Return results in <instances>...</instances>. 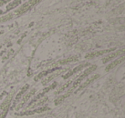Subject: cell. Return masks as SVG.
Returning a JSON list of instances; mask_svg holds the SVG:
<instances>
[{
	"label": "cell",
	"instance_id": "cell-1",
	"mask_svg": "<svg viewBox=\"0 0 125 118\" xmlns=\"http://www.w3.org/2000/svg\"><path fill=\"white\" fill-rule=\"evenodd\" d=\"M96 69H97V66H96V65H91V66H89L88 67H87V69H86L85 71H84L83 73H82V74H81L80 76L73 82L71 88H70L68 91L70 92V93H72V91H73L75 88H77V87L82 83V81H83L85 78H87V77L89 76V75H90L94 71H95Z\"/></svg>",
	"mask_w": 125,
	"mask_h": 118
},
{
	"label": "cell",
	"instance_id": "cell-2",
	"mask_svg": "<svg viewBox=\"0 0 125 118\" xmlns=\"http://www.w3.org/2000/svg\"><path fill=\"white\" fill-rule=\"evenodd\" d=\"M14 90H11L10 93H8L6 95V97L1 103V105H0V118H5L8 111H9L10 108L11 102H12L13 98H14Z\"/></svg>",
	"mask_w": 125,
	"mask_h": 118
},
{
	"label": "cell",
	"instance_id": "cell-3",
	"mask_svg": "<svg viewBox=\"0 0 125 118\" xmlns=\"http://www.w3.org/2000/svg\"><path fill=\"white\" fill-rule=\"evenodd\" d=\"M41 0H28L24 4L21 5L15 12V15L17 16H21V15L26 13L27 11H28L29 10H31L33 7H34L36 4H38Z\"/></svg>",
	"mask_w": 125,
	"mask_h": 118
},
{
	"label": "cell",
	"instance_id": "cell-4",
	"mask_svg": "<svg viewBox=\"0 0 125 118\" xmlns=\"http://www.w3.org/2000/svg\"><path fill=\"white\" fill-rule=\"evenodd\" d=\"M57 86V82H54V83L52 84V85H51L50 86L45 87V89H43V90H42L40 93H38L34 97H33V99H32L31 102L28 103V108H30L33 103H36L37 101H39L40 98H42V97H45V95L47 93V92L50 91V90H53V89L56 88Z\"/></svg>",
	"mask_w": 125,
	"mask_h": 118
},
{
	"label": "cell",
	"instance_id": "cell-5",
	"mask_svg": "<svg viewBox=\"0 0 125 118\" xmlns=\"http://www.w3.org/2000/svg\"><path fill=\"white\" fill-rule=\"evenodd\" d=\"M51 108L47 107V106H43V107H39L37 109H31V110H25V111H21L20 113H16L17 116H31V115H34V114H40L42 112H45L47 110H50Z\"/></svg>",
	"mask_w": 125,
	"mask_h": 118
},
{
	"label": "cell",
	"instance_id": "cell-6",
	"mask_svg": "<svg viewBox=\"0 0 125 118\" xmlns=\"http://www.w3.org/2000/svg\"><path fill=\"white\" fill-rule=\"evenodd\" d=\"M114 50H116V48H111V49H105V50L94 51V52H91V53H88V54H86V56H85V58L87 59H94V58L99 57V56H101V55H103V54L111 53V52H113Z\"/></svg>",
	"mask_w": 125,
	"mask_h": 118
},
{
	"label": "cell",
	"instance_id": "cell-7",
	"mask_svg": "<svg viewBox=\"0 0 125 118\" xmlns=\"http://www.w3.org/2000/svg\"><path fill=\"white\" fill-rule=\"evenodd\" d=\"M123 54H124V49H121V50H117V51H115V52L109 53L107 55L104 56V57L102 59V62L104 63V64H106V63L109 62V61L116 59V58L118 57V56L123 55Z\"/></svg>",
	"mask_w": 125,
	"mask_h": 118
},
{
	"label": "cell",
	"instance_id": "cell-8",
	"mask_svg": "<svg viewBox=\"0 0 125 118\" xmlns=\"http://www.w3.org/2000/svg\"><path fill=\"white\" fill-rule=\"evenodd\" d=\"M91 66V64H90V63H88V62H86V63H82V64H80L79 66H77L76 67L74 68L73 70H70V71H69L68 73H67L66 74L64 75V76L62 77V78H64V79H67V78H70V77H71L72 75L75 74V73H78V72L82 71V69H84L85 67H87V66Z\"/></svg>",
	"mask_w": 125,
	"mask_h": 118
},
{
	"label": "cell",
	"instance_id": "cell-9",
	"mask_svg": "<svg viewBox=\"0 0 125 118\" xmlns=\"http://www.w3.org/2000/svg\"><path fill=\"white\" fill-rule=\"evenodd\" d=\"M98 78H99V74H94V75H93V76H91L90 78H87L85 82H83V83H82L80 85H79L78 88H77V90H76V92L83 90L84 88H86L87 85H90L91 83H93V82H94L95 79H97Z\"/></svg>",
	"mask_w": 125,
	"mask_h": 118
},
{
	"label": "cell",
	"instance_id": "cell-10",
	"mask_svg": "<svg viewBox=\"0 0 125 118\" xmlns=\"http://www.w3.org/2000/svg\"><path fill=\"white\" fill-rule=\"evenodd\" d=\"M35 92H36V89H32V90H30V91L28 92L27 95H25L24 97H23V98H22V101H21V102L18 104V106H16V110H18V109H20L21 108H22L23 106H24V104L28 102V99L31 98V97L34 95Z\"/></svg>",
	"mask_w": 125,
	"mask_h": 118
},
{
	"label": "cell",
	"instance_id": "cell-11",
	"mask_svg": "<svg viewBox=\"0 0 125 118\" xmlns=\"http://www.w3.org/2000/svg\"><path fill=\"white\" fill-rule=\"evenodd\" d=\"M64 71H65V70L64 69H62V68H61V69H59V70H57L56 73H53L52 74H51L50 76L47 77V78H44V79L42 80V84H43V85H46V84H48L50 81H52V79H54V78H57V76H59L61 73H63Z\"/></svg>",
	"mask_w": 125,
	"mask_h": 118
},
{
	"label": "cell",
	"instance_id": "cell-12",
	"mask_svg": "<svg viewBox=\"0 0 125 118\" xmlns=\"http://www.w3.org/2000/svg\"><path fill=\"white\" fill-rule=\"evenodd\" d=\"M123 60H124V56H123V55H121V57H119L118 59H115V60L111 61V62L110 63V64L105 67V71L106 72L111 71V69H113L114 67H116L117 65H119L120 63H122Z\"/></svg>",
	"mask_w": 125,
	"mask_h": 118
},
{
	"label": "cell",
	"instance_id": "cell-13",
	"mask_svg": "<svg viewBox=\"0 0 125 118\" xmlns=\"http://www.w3.org/2000/svg\"><path fill=\"white\" fill-rule=\"evenodd\" d=\"M59 69H61V68L60 67H54V68H52V69L46 70V71L41 72V73H39V74L37 75V77H35L34 80H35V81H38V80L41 79V78H45V76H47L49 73H54L55 71H57V70H59Z\"/></svg>",
	"mask_w": 125,
	"mask_h": 118
},
{
	"label": "cell",
	"instance_id": "cell-14",
	"mask_svg": "<svg viewBox=\"0 0 125 118\" xmlns=\"http://www.w3.org/2000/svg\"><path fill=\"white\" fill-rule=\"evenodd\" d=\"M78 60V57L77 56H70V57H68L66 59H60L59 61H57V64L58 65H67L69 63H71V62H75V61Z\"/></svg>",
	"mask_w": 125,
	"mask_h": 118
},
{
	"label": "cell",
	"instance_id": "cell-15",
	"mask_svg": "<svg viewBox=\"0 0 125 118\" xmlns=\"http://www.w3.org/2000/svg\"><path fill=\"white\" fill-rule=\"evenodd\" d=\"M20 4H21V0H14L12 2L9 3V4H7V6H6V11H11V10L19 6Z\"/></svg>",
	"mask_w": 125,
	"mask_h": 118
},
{
	"label": "cell",
	"instance_id": "cell-16",
	"mask_svg": "<svg viewBox=\"0 0 125 118\" xmlns=\"http://www.w3.org/2000/svg\"><path fill=\"white\" fill-rule=\"evenodd\" d=\"M29 88V85H25L24 86L21 88V90H20L19 92L17 93V95L16 96V98H15V102H18V101L20 100V99L21 98V97H22L23 94L26 93V91L28 90V89Z\"/></svg>",
	"mask_w": 125,
	"mask_h": 118
},
{
	"label": "cell",
	"instance_id": "cell-17",
	"mask_svg": "<svg viewBox=\"0 0 125 118\" xmlns=\"http://www.w3.org/2000/svg\"><path fill=\"white\" fill-rule=\"evenodd\" d=\"M70 94H71V93H70V92H69V91H67L66 93H64V94H63V95L59 96V97H57V98L55 100V104H56V105H59V104H60V103H62V101L64 100V99H66L68 97H70Z\"/></svg>",
	"mask_w": 125,
	"mask_h": 118
},
{
	"label": "cell",
	"instance_id": "cell-18",
	"mask_svg": "<svg viewBox=\"0 0 125 118\" xmlns=\"http://www.w3.org/2000/svg\"><path fill=\"white\" fill-rule=\"evenodd\" d=\"M13 18V13H9L8 15H6V16H3V17L0 18V23H4V22H7L9 21V20L12 19Z\"/></svg>",
	"mask_w": 125,
	"mask_h": 118
},
{
	"label": "cell",
	"instance_id": "cell-19",
	"mask_svg": "<svg viewBox=\"0 0 125 118\" xmlns=\"http://www.w3.org/2000/svg\"><path fill=\"white\" fill-rule=\"evenodd\" d=\"M71 83H72V81H70H70H68L64 85H62V86L61 87V88L59 89L57 91H56V94H59V93H61V92L64 91V90H66L67 87H69V86H70V85H71Z\"/></svg>",
	"mask_w": 125,
	"mask_h": 118
},
{
	"label": "cell",
	"instance_id": "cell-20",
	"mask_svg": "<svg viewBox=\"0 0 125 118\" xmlns=\"http://www.w3.org/2000/svg\"><path fill=\"white\" fill-rule=\"evenodd\" d=\"M6 3V1L5 0H0V6H2V5H4V4Z\"/></svg>",
	"mask_w": 125,
	"mask_h": 118
},
{
	"label": "cell",
	"instance_id": "cell-21",
	"mask_svg": "<svg viewBox=\"0 0 125 118\" xmlns=\"http://www.w3.org/2000/svg\"><path fill=\"white\" fill-rule=\"evenodd\" d=\"M3 13H4V11H3L2 10H0V16H1V15H2Z\"/></svg>",
	"mask_w": 125,
	"mask_h": 118
},
{
	"label": "cell",
	"instance_id": "cell-22",
	"mask_svg": "<svg viewBox=\"0 0 125 118\" xmlns=\"http://www.w3.org/2000/svg\"><path fill=\"white\" fill-rule=\"evenodd\" d=\"M10 1H11V0H7V2H10Z\"/></svg>",
	"mask_w": 125,
	"mask_h": 118
}]
</instances>
